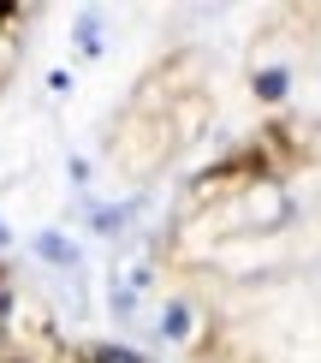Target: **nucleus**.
<instances>
[{"mask_svg": "<svg viewBox=\"0 0 321 363\" xmlns=\"http://www.w3.org/2000/svg\"><path fill=\"white\" fill-rule=\"evenodd\" d=\"M179 149H185V143H179V131H173V119H167V108H125V119H119L113 138H107V155H113V167L125 173V179L161 173Z\"/></svg>", "mask_w": 321, "mask_h": 363, "instance_id": "obj_1", "label": "nucleus"}, {"mask_svg": "<svg viewBox=\"0 0 321 363\" xmlns=\"http://www.w3.org/2000/svg\"><path fill=\"white\" fill-rule=\"evenodd\" d=\"M250 89H256L262 101H286V96H292V72H286V66H262V72L250 78Z\"/></svg>", "mask_w": 321, "mask_h": 363, "instance_id": "obj_2", "label": "nucleus"}, {"mask_svg": "<svg viewBox=\"0 0 321 363\" xmlns=\"http://www.w3.org/2000/svg\"><path fill=\"white\" fill-rule=\"evenodd\" d=\"M36 256H42V262H60V268H78V245L60 238V233H42L36 238Z\"/></svg>", "mask_w": 321, "mask_h": 363, "instance_id": "obj_3", "label": "nucleus"}, {"mask_svg": "<svg viewBox=\"0 0 321 363\" xmlns=\"http://www.w3.org/2000/svg\"><path fill=\"white\" fill-rule=\"evenodd\" d=\"M191 322H196V310H191V304H167L161 334H167V340H191Z\"/></svg>", "mask_w": 321, "mask_h": 363, "instance_id": "obj_4", "label": "nucleus"}, {"mask_svg": "<svg viewBox=\"0 0 321 363\" xmlns=\"http://www.w3.org/2000/svg\"><path fill=\"white\" fill-rule=\"evenodd\" d=\"M89 363H143L131 352V345H96V352H89Z\"/></svg>", "mask_w": 321, "mask_h": 363, "instance_id": "obj_5", "label": "nucleus"}, {"mask_svg": "<svg viewBox=\"0 0 321 363\" xmlns=\"http://www.w3.org/2000/svg\"><path fill=\"white\" fill-rule=\"evenodd\" d=\"M12 66H18V48H12V30H0V84L12 78Z\"/></svg>", "mask_w": 321, "mask_h": 363, "instance_id": "obj_6", "label": "nucleus"}, {"mask_svg": "<svg viewBox=\"0 0 321 363\" xmlns=\"http://www.w3.org/2000/svg\"><path fill=\"white\" fill-rule=\"evenodd\" d=\"M131 208H96V233H119Z\"/></svg>", "mask_w": 321, "mask_h": 363, "instance_id": "obj_7", "label": "nucleus"}, {"mask_svg": "<svg viewBox=\"0 0 321 363\" xmlns=\"http://www.w3.org/2000/svg\"><path fill=\"white\" fill-rule=\"evenodd\" d=\"M78 48H84V54H101V30H96V18L78 24Z\"/></svg>", "mask_w": 321, "mask_h": 363, "instance_id": "obj_8", "label": "nucleus"}]
</instances>
